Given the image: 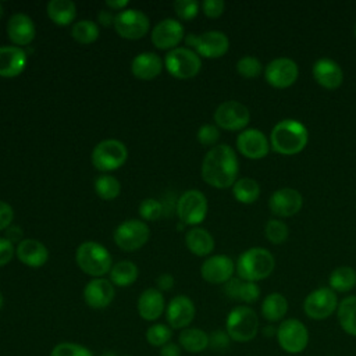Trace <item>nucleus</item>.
Returning <instances> with one entry per match:
<instances>
[{
  "instance_id": "f257e3e1",
  "label": "nucleus",
  "mask_w": 356,
  "mask_h": 356,
  "mask_svg": "<svg viewBox=\"0 0 356 356\" xmlns=\"http://www.w3.org/2000/svg\"><path fill=\"white\" fill-rule=\"evenodd\" d=\"M239 163L234 149L225 143L213 146L202 161V178L206 184L217 189H225L238 179Z\"/></svg>"
},
{
  "instance_id": "f03ea898",
  "label": "nucleus",
  "mask_w": 356,
  "mask_h": 356,
  "mask_svg": "<svg viewBox=\"0 0 356 356\" xmlns=\"http://www.w3.org/2000/svg\"><path fill=\"white\" fill-rule=\"evenodd\" d=\"M309 140L307 128L298 120L286 118L274 125L270 134V146L282 156L300 153Z\"/></svg>"
},
{
  "instance_id": "7ed1b4c3",
  "label": "nucleus",
  "mask_w": 356,
  "mask_h": 356,
  "mask_svg": "<svg viewBox=\"0 0 356 356\" xmlns=\"http://www.w3.org/2000/svg\"><path fill=\"white\" fill-rule=\"evenodd\" d=\"M275 260L270 250L264 248H250L242 252L236 260L235 270L241 280L257 282L274 271Z\"/></svg>"
},
{
  "instance_id": "20e7f679",
  "label": "nucleus",
  "mask_w": 356,
  "mask_h": 356,
  "mask_svg": "<svg viewBox=\"0 0 356 356\" xmlns=\"http://www.w3.org/2000/svg\"><path fill=\"white\" fill-rule=\"evenodd\" d=\"M78 267L92 277H103L113 267L110 252L99 242H82L75 253Z\"/></svg>"
},
{
  "instance_id": "39448f33",
  "label": "nucleus",
  "mask_w": 356,
  "mask_h": 356,
  "mask_svg": "<svg viewBox=\"0 0 356 356\" xmlns=\"http://www.w3.org/2000/svg\"><path fill=\"white\" fill-rule=\"evenodd\" d=\"M225 331L234 342H250L259 332V317L256 312L245 305L234 307L227 316Z\"/></svg>"
},
{
  "instance_id": "423d86ee",
  "label": "nucleus",
  "mask_w": 356,
  "mask_h": 356,
  "mask_svg": "<svg viewBox=\"0 0 356 356\" xmlns=\"http://www.w3.org/2000/svg\"><path fill=\"white\" fill-rule=\"evenodd\" d=\"M164 67L177 79H191L199 74L202 60L192 49L175 47L165 54Z\"/></svg>"
},
{
  "instance_id": "0eeeda50",
  "label": "nucleus",
  "mask_w": 356,
  "mask_h": 356,
  "mask_svg": "<svg viewBox=\"0 0 356 356\" xmlns=\"http://www.w3.org/2000/svg\"><path fill=\"white\" fill-rule=\"evenodd\" d=\"M277 342L289 355L302 353L309 345V330L298 318H285L277 327Z\"/></svg>"
},
{
  "instance_id": "6e6552de",
  "label": "nucleus",
  "mask_w": 356,
  "mask_h": 356,
  "mask_svg": "<svg viewBox=\"0 0 356 356\" xmlns=\"http://www.w3.org/2000/svg\"><path fill=\"white\" fill-rule=\"evenodd\" d=\"M92 164L99 171H114L128 159L127 146L118 139H104L92 150Z\"/></svg>"
},
{
  "instance_id": "1a4fd4ad",
  "label": "nucleus",
  "mask_w": 356,
  "mask_h": 356,
  "mask_svg": "<svg viewBox=\"0 0 356 356\" xmlns=\"http://www.w3.org/2000/svg\"><path fill=\"white\" fill-rule=\"evenodd\" d=\"M188 49H195V51L206 58L222 57L229 49L228 36L221 31H207L200 35L189 33L185 38Z\"/></svg>"
},
{
  "instance_id": "9d476101",
  "label": "nucleus",
  "mask_w": 356,
  "mask_h": 356,
  "mask_svg": "<svg viewBox=\"0 0 356 356\" xmlns=\"http://www.w3.org/2000/svg\"><path fill=\"white\" fill-rule=\"evenodd\" d=\"M150 236V228L149 225L138 218H131L122 221L113 234V239L115 245L125 250V252H134L140 249Z\"/></svg>"
},
{
  "instance_id": "9b49d317",
  "label": "nucleus",
  "mask_w": 356,
  "mask_h": 356,
  "mask_svg": "<svg viewBox=\"0 0 356 356\" xmlns=\"http://www.w3.org/2000/svg\"><path fill=\"white\" fill-rule=\"evenodd\" d=\"M207 199L197 189L185 191L177 202V214L182 224L197 225L207 216Z\"/></svg>"
},
{
  "instance_id": "f8f14e48",
  "label": "nucleus",
  "mask_w": 356,
  "mask_h": 356,
  "mask_svg": "<svg viewBox=\"0 0 356 356\" xmlns=\"http://www.w3.org/2000/svg\"><path fill=\"white\" fill-rule=\"evenodd\" d=\"M337 293L330 286L312 291L303 300L305 314L312 320H325L338 309Z\"/></svg>"
},
{
  "instance_id": "ddd939ff",
  "label": "nucleus",
  "mask_w": 356,
  "mask_h": 356,
  "mask_svg": "<svg viewBox=\"0 0 356 356\" xmlns=\"http://www.w3.org/2000/svg\"><path fill=\"white\" fill-rule=\"evenodd\" d=\"M150 28V22L147 15L136 8H125L115 14L114 29L115 32L129 40L143 38Z\"/></svg>"
},
{
  "instance_id": "4468645a",
  "label": "nucleus",
  "mask_w": 356,
  "mask_h": 356,
  "mask_svg": "<svg viewBox=\"0 0 356 356\" xmlns=\"http://www.w3.org/2000/svg\"><path fill=\"white\" fill-rule=\"evenodd\" d=\"M214 122L227 131H243L249 124L250 113L248 107L238 100H227L218 104L214 111Z\"/></svg>"
},
{
  "instance_id": "2eb2a0df",
  "label": "nucleus",
  "mask_w": 356,
  "mask_h": 356,
  "mask_svg": "<svg viewBox=\"0 0 356 356\" xmlns=\"http://www.w3.org/2000/svg\"><path fill=\"white\" fill-rule=\"evenodd\" d=\"M299 76L298 64L288 57H278L271 60L264 70L266 82L277 89L292 86Z\"/></svg>"
},
{
  "instance_id": "dca6fc26",
  "label": "nucleus",
  "mask_w": 356,
  "mask_h": 356,
  "mask_svg": "<svg viewBox=\"0 0 356 356\" xmlns=\"http://www.w3.org/2000/svg\"><path fill=\"white\" fill-rule=\"evenodd\" d=\"M184 26L178 19L165 18L157 22L150 33L152 43L160 50H172L181 43L184 36Z\"/></svg>"
},
{
  "instance_id": "f3484780",
  "label": "nucleus",
  "mask_w": 356,
  "mask_h": 356,
  "mask_svg": "<svg viewBox=\"0 0 356 356\" xmlns=\"http://www.w3.org/2000/svg\"><path fill=\"white\" fill-rule=\"evenodd\" d=\"M236 149L246 159L260 160L268 154L270 140H267V136L260 129L248 128L238 135Z\"/></svg>"
},
{
  "instance_id": "a211bd4d",
  "label": "nucleus",
  "mask_w": 356,
  "mask_h": 356,
  "mask_svg": "<svg viewBox=\"0 0 356 356\" xmlns=\"http://www.w3.org/2000/svg\"><path fill=\"white\" fill-rule=\"evenodd\" d=\"M303 206V196L298 189L280 188L270 196L268 207L277 217H292L300 211Z\"/></svg>"
},
{
  "instance_id": "6ab92c4d",
  "label": "nucleus",
  "mask_w": 356,
  "mask_h": 356,
  "mask_svg": "<svg viewBox=\"0 0 356 356\" xmlns=\"http://www.w3.org/2000/svg\"><path fill=\"white\" fill-rule=\"evenodd\" d=\"M234 271V260L227 254L210 256L203 261L200 267L202 278L210 284H225L232 278Z\"/></svg>"
},
{
  "instance_id": "aec40b11",
  "label": "nucleus",
  "mask_w": 356,
  "mask_h": 356,
  "mask_svg": "<svg viewBox=\"0 0 356 356\" xmlns=\"http://www.w3.org/2000/svg\"><path fill=\"white\" fill-rule=\"evenodd\" d=\"M196 314L195 303L186 295L174 296L165 309V318L171 328L184 330L193 321Z\"/></svg>"
},
{
  "instance_id": "412c9836",
  "label": "nucleus",
  "mask_w": 356,
  "mask_h": 356,
  "mask_svg": "<svg viewBox=\"0 0 356 356\" xmlns=\"http://www.w3.org/2000/svg\"><path fill=\"white\" fill-rule=\"evenodd\" d=\"M114 295V285L106 278H93L83 289V300L92 309L107 307L113 302Z\"/></svg>"
},
{
  "instance_id": "4be33fe9",
  "label": "nucleus",
  "mask_w": 356,
  "mask_h": 356,
  "mask_svg": "<svg viewBox=\"0 0 356 356\" xmlns=\"http://www.w3.org/2000/svg\"><path fill=\"white\" fill-rule=\"evenodd\" d=\"M314 81L324 89H338L343 82V71L339 64L331 58H318L312 68Z\"/></svg>"
},
{
  "instance_id": "5701e85b",
  "label": "nucleus",
  "mask_w": 356,
  "mask_h": 356,
  "mask_svg": "<svg viewBox=\"0 0 356 356\" xmlns=\"http://www.w3.org/2000/svg\"><path fill=\"white\" fill-rule=\"evenodd\" d=\"M6 29L8 39L18 47L29 44L36 35V28L32 18L24 13L13 14L7 21Z\"/></svg>"
},
{
  "instance_id": "b1692460",
  "label": "nucleus",
  "mask_w": 356,
  "mask_h": 356,
  "mask_svg": "<svg viewBox=\"0 0 356 356\" xmlns=\"http://www.w3.org/2000/svg\"><path fill=\"white\" fill-rule=\"evenodd\" d=\"M26 51L18 46H0V76L14 78L26 67Z\"/></svg>"
},
{
  "instance_id": "393cba45",
  "label": "nucleus",
  "mask_w": 356,
  "mask_h": 356,
  "mask_svg": "<svg viewBox=\"0 0 356 356\" xmlns=\"http://www.w3.org/2000/svg\"><path fill=\"white\" fill-rule=\"evenodd\" d=\"M163 60L153 51H143L134 57L131 63V71L135 78L142 81H152L161 74Z\"/></svg>"
},
{
  "instance_id": "a878e982",
  "label": "nucleus",
  "mask_w": 356,
  "mask_h": 356,
  "mask_svg": "<svg viewBox=\"0 0 356 356\" xmlns=\"http://www.w3.org/2000/svg\"><path fill=\"white\" fill-rule=\"evenodd\" d=\"M15 254L18 260L28 267H42L49 259L47 248L38 239H24L17 245Z\"/></svg>"
},
{
  "instance_id": "bb28decb",
  "label": "nucleus",
  "mask_w": 356,
  "mask_h": 356,
  "mask_svg": "<svg viewBox=\"0 0 356 356\" xmlns=\"http://www.w3.org/2000/svg\"><path fill=\"white\" fill-rule=\"evenodd\" d=\"M164 306V296L157 288H147L138 298V313L146 321L157 320L163 314Z\"/></svg>"
},
{
  "instance_id": "cd10ccee",
  "label": "nucleus",
  "mask_w": 356,
  "mask_h": 356,
  "mask_svg": "<svg viewBox=\"0 0 356 356\" xmlns=\"http://www.w3.org/2000/svg\"><path fill=\"white\" fill-rule=\"evenodd\" d=\"M224 293L232 300L253 303L260 298V288L256 282L243 281L239 277H232L224 284Z\"/></svg>"
},
{
  "instance_id": "c85d7f7f",
  "label": "nucleus",
  "mask_w": 356,
  "mask_h": 356,
  "mask_svg": "<svg viewBox=\"0 0 356 356\" xmlns=\"http://www.w3.org/2000/svg\"><path fill=\"white\" fill-rule=\"evenodd\" d=\"M261 316L268 323H277L285 320L288 313V300L280 292L268 293L261 302Z\"/></svg>"
},
{
  "instance_id": "c756f323",
  "label": "nucleus",
  "mask_w": 356,
  "mask_h": 356,
  "mask_svg": "<svg viewBox=\"0 0 356 356\" xmlns=\"http://www.w3.org/2000/svg\"><path fill=\"white\" fill-rule=\"evenodd\" d=\"M185 245L193 254L207 256L214 249V238L207 229L195 227L186 232Z\"/></svg>"
},
{
  "instance_id": "7c9ffc66",
  "label": "nucleus",
  "mask_w": 356,
  "mask_h": 356,
  "mask_svg": "<svg viewBox=\"0 0 356 356\" xmlns=\"http://www.w3.org/2000/svg\"><path fill=\"white\" fill-rule=\"evenodd\" d=\"M49 18L60 26L70 25L76 15V6L71 0H50L46 6Z\"/></svg>"
},
{
  "instance_id": "2f4dec72",
  "label": "nucleus",
  "mask_w": 356,
  "mask_h": 356,
  "mask_svg": "<svg viewBox=\"0 0 356 356\" xmlns=\"http://www.w3.org/2000/svg\"><path fill=\"white\" fill-rule=\"evenodd\" d=\"M179 346L189 353H200L209 348V334L200 328H184L178 337Z\"/></svg>"
},
{
  "instance_id": "473e14b6",
  "label": "nucleus",
  "mask_w": 356,
  "mask_h": 356,
  "mask_svg": "<svg viewBox=\"0 0 356 356\" xmlns=\"http://www.w3.org/2000/svg\"><path fill=\"white\" fill-rule=\"evenodd\" d=\"M337 316L342 331L356 337V295L346 296L338 303Z\"/></svg>"
},
{
  "instance_id": "72a5a7b5",
  "label": "nucleus",
  "mask_w": 356,
  "mask_h": 356,
  "mask_svg": "<svg viewBox=\"0 0 356 356\" xmlns=\"http://www.w3.org/2000/svg\"><path fill=\"white\" fill-rule=\"evenodd\" d=\"M328 284L334 292H349L356 286V271L349 266H339L331 271Z\"/></svg>"
},
{
  "instance_id": "f704fd0d",
  "label": "nucleus",
  "mask_w": 356,
  "mask_h": 356,
  "mask_svg": "<svg viewBox=\"0 0 356 356\" xmlns=\"http://www.w3.org/2000/svg\"><path fill=\"white\" fill-rule=\"evenodd\" d=\"M232 195L239 203L252 204L260 196V185L249 177L238 178L232 185Z\"/></svg>"
},
{
  "instance_id": "c9c22d12",
  "label": "nucleus",
  "mask_w": 356,
  "mask_h": 356,
  "mask_svg": "<svg viewBox=\"0 0 356 356\" xmlns=\"http://www.w3.org/2000/svg\"><path fill=\"white\" fill-rule=\"evenodd\" d=\"M139 270L135 263L129 260H121L115 263L110 270V281L117 286L132 285L138 278Z\"/></svg>"
},
{
  "instance_id": "e433bc0d",
  "label": "nucleus",
  "mask_w": 356,
  "mask_h": 356,
  "mask_svg": "<svg viewBox=\"0 0 356 356\" xmlns=\"http://www.w3.org/2000/svg\"><path fill=\"white\" fill-rule=\"evenodd\" d=\"M71 36L81 44H90L99 38V26L92 19H81L72 25Z\"/></svg>"
},
{
  "instance_id": "4c0bfd02",
  "label": "nucleus",
  "mask_w": 356,
  "mask_h": 356,
  "mask_svg": "<svg viewBox=\"0 0 356 356\" xmlns=\"http://www.w3.org/2000/svg\"><path fill=\"white\" fill-rule=\"evenodd\" d=\"M95 192L103 200H113L120 195L121 184L115 177L104 174V175H100L96 178Z\"/></svg>"
},
{
  "instance_id": "58836bf2",
  "label": "nucleus",
  "mask_w": 356,
  "mask_h": 356,
  "mask_svg": "<svg viewBox=\"0 0 356 356\" xmlns=\"http://www.w3.org/2000/svg\"><path fill=\"white\" fill-rule=\"evenodd\" d=\"M264 236L274 245L284 243L289 236L288 225L278 218H271L264 225Z\"/></svg>"
},
{
  "instance_id": "ea45409f",
  "label": "nucleus",
  "mask_w": 356,
  "mask_h": 356,
  "mask_svg": "<svg viewBox=\"0 0 356 356\" xmlns=\"http://www.w3.org/2000/svg\"><path fill=\"white\" fill-rule=\"evenodd\" d=\"M171 337H172V330H171V327L167 325V324L157 323V324L150 325V327L146 330V341H147V343H150L152 346L161 348V346H164L165 343L170 342Z\"/></svg>"
},
{
  "instance_id": "a19ab883",
  "label": "nucleus",
  "mask_w": 356,
  "mask_h": 356,
  "mask_svg": "<svg viewBox=\"0 0 356 356\" xmlns=\"http://www.w3.org/2000/svg\"><path fill=\"white\" fill-rule=\"evenodd\" d=\"M261 71L263 65L260 60L253 56H243L236 61V72L246 79H253L259 76Z\"/></svg>"
},
{
  "instance_id": "79ce46f5",
  "label": "nucleus",
  "mask_w": 356,
  "mask_h": 356,
  "mask_svg": "<svg viewBox=\"0 0 356 356\" xmlns=\"http://www.w3.org/2000/svg\"><path fill=\"white\" fill-rule=\"evenodd\" d=\"M50 356H93V353L83 345L74 342H60L51 349Z\"/></svg>"
},
{
  "instance_id": "37998d69",
  "label": "nucleus",
  "mask_w": 356,
  "mask_h": 356,
  "mask_svg": "<svg viewBox=\"0 0 356 356\" xmlns=\"http://www.w3.org/2000/svg\"><path fill=\"white\" fill-rule=\"evenodd\" d=\"M138 211H139V216L143 220L154 221V220H157L163 214V206H161V203L159 200H156L153 197H147V199H143L139 203Z\"/></svg>"
},
{
  "instance_id": "c03bdc74",
  "label": "nucleus",
  "mask_w": 356,
  "mask_h": 356,
  "mask_svg": "<svg viewBox=\"0 0 356 356\" xmlns=\"http://www.w3.org/2000/svg\"><path fill=\"white\" fill-rule=\"evenodd\" d=\"M172 8L181 19H192L199 13V3L196 0H177L172 3Z\"/></svg>"
},
{
  "instance_id": "a18cd8bd",
  "label": "nucleus",
  "mask_w": 356,
  "mask_h": 356,
  "mask_svg": "<svg viewBox=\"0 0 356 356\" xmlns=\"http://www.w3.org/2000/svg\"><path fill=\"white\" fill-rule=\"evenodd\" d=\"M196 138L200 145L203 146H214L217 140L220 139V131L217 125L213 124H204L197 129Z\"/></svg>"
},
{
  "instance_id": "49530a36",
  "label": "nucleus",
  "mask_w": 356,
  "mask_h": 356,
  "mask_svg": "<svg viewBox=\"0 0 356 356\" xmlns=\"http://www.w3.org/2000/svg\"><path fill=\"white\" fill-rule=\"evenodd\" d=\"M231 338L227 331L216 330L209 335V348L213 350H225L229 346Z\"/></svg>"
},
{
  "instance_id": "de8ad7c7",
  "label": "nucleus",
  "mask_w": 356,
  "mask_h": 356,
  "mask_svg": "<svg viewBox=\"0 0 356 356\" xmlns=\"http://www.w3.org/2000/svg\"><path fill=\"white\" fill-rule=\"evenodd\" d=\"M200 6L203 14L209 18H218L225 10V3L222 0H204Z\"/></svg>"
},
{
  "instance_id": "09e8293b",
  "label": "nucleus",
  "mask_w": 356,
  "mask_h": 356,
  "mask_svg": "<svg viewBox=\"0 0 356 356\" xmlns=\"http://www.w3.org/2000/svg\"><path fill=\"white\" fill-rule=\"evenodd\" d=\"M15 254L14 243H11L7 238H0V267L6 266Z\"/></svg>"
},
{
  "instance_id": "8fccbe9b",
  "label": "nucleus",
  "mask_w": 356,
  "mask_h": 356,
  "mask_svg": "<svg viewBox=\"0 0 356 356\" xmlns=\"http://www.w3.org/2000/svg\"><path fill=\"white\" fill-rule=\"evenodd\" d=\"M13 220H14L13 207L8 203L0 200V231L7 229L11 225Z\"/></svg>"
},
{
  "instance_id": "3c124183",
  "label": "nucleus",
  "mask_w": 356,
  "mask_h": 356,
  "mask_svg": "<svg viewBox=\"0 0 356 356\" xmlns=\"http://www.w3.org/2000/svg\"><path fill=\"white\" fill-rule=\"evenodd\" d=\"M156 285H157V289L161 292V291H170L172 286H174V277L168 273H164V274H160L156 280Z\"/></svg>"
},
{
  "instance_id": "603ef678",
  "label": "nucleus",
  "mask_w": 356,
  "mask_h": 356,
  "mask_svg": "<svg viewBox=\"0 0 356 356\" xmlns=\"http://www.w3.org/2000/svg\"><path fill=\"white\" fill-rule=\"evenodd\" d=\"M160 356H181V346L170 341L160 348Z\"/></svg>"
},
{
  "instance_id": "864d4df0",
  "label": "nucleus",
  "mask_w": 356,
  "mask_h": 356,
  "mask_svg": "<svg viewBox=\"0 0 356 356\" xmlns=\"http://www.w3.org/2000/svg\"><path fill=\"white\" fill-rule=\"evenodd\" d=\"M115 14L111 13V10H100L97 14V21L104 26H114Z\"/></svg>"
},
{
  "instance_id": "5fc2aeb1",
  "label": "nucleus",
  "mask_w": 356,
  "mask_h": 356,
  "mask_svg": "<svg viewBox=\"0 0 356 356\" xmlns=\"http://www.w3.org/2000/svg\"><path fill=\"white\" fill-rule=\"evenodd\" d=\"M22 234H24V232H22V229H21L19 227H14V225L11 227V225H10V227L7 228V235H6V238H7L11 243H15V242L19 243Z\"/></svg>"
},
{
  "instance_id": "6e6d98bb",
  "label": "nucleus",
  "mask_w": 356,
  "mask_h": 356,
  "mask_svg": "<svg viewBox=\"0 0 356 356\" xmlns=\"http://www.w3.org/2000/svg\"><path fill=\"white\" fill-rule=\"evenodd\" d=\"M106 6L111 11H122L128 6V0H106Z\"/></svg>"
},
{
  "instance_id": "4d7b16f0",
  "label": "nucleus",
  "mask_w": 356,
  "mask_h": 356,
  "mask_svg": "<svg viewBox=\"0 0 356 356\" xmlns=\"http://www.w3.org/2000/svg\"><path fill=\"white\" fill-rule=\"evenodd\" d=\"M263 335H267V337H273V335H277V328L274 325H266L263 328Z\"/></svg>"
},
{
  "instance_id": "13d9d810",
  "label": "nucleus",
  "mask_w": 356,
  "mask_h": 356,
  "mask_svg": "<svg viewBox=\"0 0 356 356\" xmlns=\"http://www.w3.org/2000/svg\"><path fill=\"white\" fill-rule=\"evenodd\" d=\"M3 14H4V4L0 1V19H1Z\"/></svg>"
},
{
  "instance_id": "bf43d9fd",
  "label": "nucleus",
  "mask_w": 356,
  "mask_h": 356,
  "mask_svg": "<svg viewBox=\"0 0 356 356\" xmlns=\"http://www.w3.org/2000/svg\"><path fill=\"white\" fill-rule=\"evenodd\" d=\"M1 307H3V295L0 292V310H1Z\"/></svg>"
},
{
  "instance_id": "052dcab7",
  "label": "nucleus",
  "mask_w": 356,
  "mask_h": 356,
  "mask_svg": "<svg viewBox=\"0 0 356 356\" xmlns=\"http://www.w3.org/2000/svg\"><path fill=\"white\" fill-rule=\"evenodd\" d=\"M355 36H356V25H355Z\"/></svg>"
}]
</instances>
